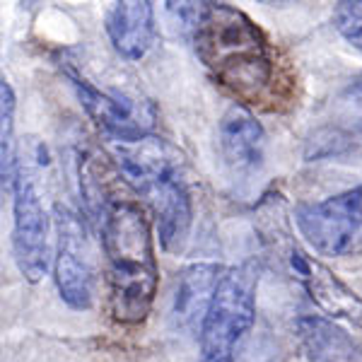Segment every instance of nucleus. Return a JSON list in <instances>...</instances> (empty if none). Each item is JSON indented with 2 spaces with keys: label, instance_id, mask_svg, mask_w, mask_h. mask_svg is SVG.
Listing matches in <instances>:
<instances>
[{
  "label": "nucleus",
  "instance_id": "obj_5",
  "mask_svg": "<svg viewBox=\"0 0 362 362\" xmlns=\"http://www.w3.org/2000/svg\"><path fill=\"white\" fill-rule=\"evenodd\" d=\"M56 264L54 278L61 300L70 309H90L95 302V261L90 239L78 213L70 208H56Z\"/></svg>",
  "mask_w": 362,
  "mask_h": 362
},
{
  "label": "nucleus",
  "instance_id": "obj_4",
  "mask_svg": "<svg viewBox=\"0 0 362 362\" xmlns=\"http://www.w3.org/2000/svg\"><path fill=\"white\" fill-rule=\"evenodd\" d=\"M295 223L314 251L324 256H355L362 251V184L321 201L295 208Z\"/></svg>",
  "mask_w": 362,
  "mask_h": 362
},
{
  "label": "nucleus",
  "instance_id": "obj_17",
  "mask_svg": "<svg viewBox=\"0 0 362 362\" xmlns=\"http://www.w3.org/2000/svg\"><path fill=\"white\" fill-rule=\"evenodd\" d=\"M334 27L353 49L362 51V0H341L334 5Z\"/></svg>",
  "mask_w": 362,
  "mask_h": 362
},
{
  "label": "nucleus",
  "instance_id": "obj_1",
  "mask_svg": "<svg viewBox=\"0 0 362 362\" xmlns=\"http://www.w3.org/2000/svg\"><path fill=\"white\" fill-rule=\"evenodd\" d=\"M191 22L194 49L210 78L239 99L237 104H264L276 90V54L244 10L227 3H177Z\"/></svg>",
  "mask_w": 362,
  "mask_h": 362
},
{
  "label": "nucleus",
  "instance_id": "obj_12",
  "mask_svg": "<svg viewBox=\"0 0 362 362\" xmlns=\"http://www.w3.org/2000/svg\"><path fill=\"white\" fill-rule=\"evenodd\" d=\"M109 42L126 61H140L155 42V8L148 0L114 3L104 17Z\"/></svg>",
  "mask_w": 362,
  "mask_h": 362
},
{
  "label": "nucleus",
  "instance_id": "obj_11",
  "mask_svg": "<svg viewBox=\"0 0 362 362\" xmlns=\"http://www.w3.org/2000/svg\"><path fill=\"white\" fill-rule=\"evenodd\" d=\"M114 155L126 181L138 191L160 179L179 174L181 155L174 145L157 136H140L136 140H114Z\"/></svg>",
  "mask_w": 362,
  "mask_h": 362
},
{
  "label": "nucleus",
  "instance_id": "obj_13",
  "mask_svg": "<svg viewBox=\"0 0 362 362\" xmlns=\"http://www.w3.org/2000/svg\"><path fill=\"white\" fill-rule=\"evenodd\" d=\"M305 362H362V346L336 321L307 314L295 324Z\"/></svg>",
  "mask_w": 362,
  "mask_h": 362
},
{
  "label": "nucleus",
  "instance_id": "obj_16",
  "mask_svg": "<svg viewBox=\"0 0 362 362\" xmlns=\"http://www.w3.org/2000/svg\"><path fill=\"white\" fill-rule=\"evenodd\" d=\"M0 179H15V92L0 78Z\"/></svg>",
  "mask_w": 362,
  "mask_h": 362
},
{
  "label": "nucleus",
  "instance_id": "obj_10",
  "mask_svg": "<svg viewBox=\"0 0 362 362\" xmlns=\"http://www.w3.org/2000/svg\"><path fill=\"white\" fill-rule=\"evenodd\" d=\"M140 194L153 208L162 249L179 254L189 242L191 225H194V203H191V194L186 184L181 181L179 174H174V177L145 186Z\"/></svg>",
  "mask_w": 362,
  "mask_h": 362
},
{
  "label": "nucleus",
  "instance_id": "obj_7",
  "mask_svg": "<svg viewBox=\"0 0 362 362\" xmlns=\"http://www.w3.org/2000/svg\"><path fill=\"white\" fill-rule=\"evenodd\" d=\"M70 80L85 112L109 140H136L150 133L155 124V107L150 102L121 92H104L78 75H70Z\"/></svg>",
  "mask_w": 362,
  "mask_h": 362
},
{
  "label": "nucleus",
  "instance_id": "obj_15",
  "mask_svg": "<svg viewBox=\"0 0 362 362\" xmlns=\"http://www.w3.org/2000/svg\"><path fill=\"white\" fill-rule=\"evenodd\" d=\"M324 140H314L321 145L314 150V157L346 153L353 145L362 143V80L348 85L338 97V124L326 128Z\"/></svg>",
  "mask_w": 362,
  "mask_h": 362
},
{
  "label": "nucleus",
  "instance_id": "obj_8",
  "mask_svg": "<svg viewBox=\"0 0 362 362\" xmlns=\"http://www.w3.org/2000/svg\"><path fill=\"white\" fill-rule=\"evenodd\" d=\"M288 264L297 283L307 290L309 300L326 314V319H343L362 331V297L353 288H348L329 266L312 259L297 247L290 249Z\"/></svg>",
  "mask_w": 362,
  "mask_h": 362
},
{
  "label": "nucleus",
  "instance_id": "obj_9",
  "mask_svg": "<svg viewBox=\"0 0 362 362\" xmlns=\"http://www.w3.org/2000/svg\"><path fill=\"white\" fill-rule=\"evenodd\" d=\"M218 145L232 174H254L264 165L266 131L249 107L232 104L220 119Z\"/></svg>",
  "mask_w": 362,
  "mask_h": 362
},
{
  "label": "nucleus",
  "instance_id": "obj_14",
  "mask_svg": "<svg viewBox=\"0 0 362 362\" xmlns=\"http://www.w3.org/2000/svg\"><path fill=\"white\" fill-rule=\"evenodd\" d=\"M223 268L215 264H194L179 273L174 293V314L181 326H194L203 319Z\"/></svg>",
  "mask_w": 362,
  "mask_h": 362
},
{
  "label": "nucleus",
  "instance_id": "obj_3",
  "mask_svg": "<svg viewBox=\"0 0 362 362\" xmlns=\"http://www.w3.org/2000/svg\"><path fill=\"white\" fill-rule=\"evenodd\" d=\"M259 276L251 266L223 271L198 329V362H235L256 321Z\"/></svg>",
  "mask_w": 362,
  "mask_h": 362
},
{
  "label": "nucleus",
  "instance_id": "obj_6",
  "mask_svg": "<svg viewBox=\"0 0 362 362\" xmlns=\"http://www.w3.org/2000/svg\"><path fill=\"white\" fill-rule=\"evenodd\" d=\"M13 251L20 273L29 283H39L49 271V218L39 196L37 181L27 169H17L13 179Z\"/></svg>",
  "mask_w": 362,
  "mask_h": 362
},
{
  "label": "nucleus",
  "instance_id": "obj_2",
  "mask_svg": "<svg viewBox=\"0 0 362 362\" xmlns=\"http://www.w3.org/2000/svg\"><path fill=\"white\" fill-rule=\"evenodd\" d=\"M102 244L112 317L124 326L143 324L155 305L160 268L150 220L136 201L114 198L102 210Z\"/></svg>",
  "mask_w": 362,
  "mask_h": 362
}]
</instances>
